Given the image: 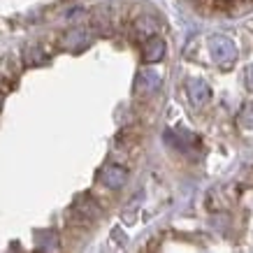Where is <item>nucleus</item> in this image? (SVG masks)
<instances>
[{
  "label": "nucleus",
  "mask_w": 253,
  "mask_h": 253,
  "mask_svg": "<svg viewBox=\"0 0 253 253\" xmlns=\"http://www.w3.org/2000/svg\"><path fill=\"white\" fill-rule=\"evenodd\" d=\"M209 51L218 68H230L237 58V46L228 35H214L209 40Z\"/></svg>",
  "instance_id": "1"
},
{
  "label": "nucleus",
  "mask_w": 253,
  "mask_h": 253,
  "mask_svg": "<svg viewBox=\"0 0 253 253\" xmlns=\"http://www.w3.org/2000/svg\"><path fill=\"white\" fill-rule=\"evenodd\" d=\"M93 42V33L88 28H70L58 38V46L70 51V54H79Z\"/></svg>",
  "instance_id": "2"
},
{
  "label": "nucleus",
  "mask_w": 253,
  "mask_h": 253,
  "mask_svg": "<svg viewBox=\"0 0 253 253\" xmlns=\"http://www.w3.org/2000/svg\"><path fill=\"white\" fill-rule=\"evenodd\" d=\"M98 181L109 191H121L123 186L128 184V169L119 165V163H107L105 168L100 169Z\"/></svg>",
  "instance_id": "3"
},
{
  "label": "nucleus",
  "mask_w": 253,
  "mask_h": 253,
  "mask_svg": "<svg viewBox=\"0 0 253 253\" xmlns=\"http://www.w3.org/2000/svg\"><path fill=\"white\" fill-rule=\"evenodd\" d=\"M163 84V75L158 72L156 68H142L137 72V77H135V93H137L139 98H144V95H154Z\"/></svg>",
  "instance_id": "4"
},
{
  "label": "nucleus",
  "mask_w": 253,
  "mask_h": 253,
  "mask_svg": "<svg viewBox=\"0 0 253 253\" xmlns=\"http://www.w3.org/2000/svg\"><path fill=\"white\" fill-rule=\"evenodd\" d=\"M19 72H21V63L16 56H5L0 61V91L7 93L16 86V79H19Z\"/></svg>",
  "instance_id": "5"
},
{
  "label": "nucleus",
  "mask_w": 253,
  "mask_h": 253,
  "mask_svg": "<svg viewBox=\"0 0 253 253\" xmlns=\"http://www.w3.org/2000/svg\"><path fill=\"white\" fill-rule=\"evenodd\" d=\"M165 51H168L165 40L158 33L151 35V38L142 40V58H144V63H161L165 58Z\"/></svg>",
  "instance_id": "6"
},
{
  "label": "nucleus",
  "mask_w": 253,
  "mask_h": 253,
  "mask_svg": "<svg viewBox=\"0 0 253 253\" xmlns=\"http://www.w3.org/2000/svg\"><path fill=\"white\" fill-rule=\"evenodd\" d=\"M186 93H188V100H191L195 107H202V105H207L209 100H211V88L205 79H198L193 77L186 82Z\"/></svg>",
  "instance_id": "7"
},
{
  "label": "nucleus",
  "mask_w": 253,
  "mask_h": 253,
  "mask_svg": "<svg viewBox=\"0 0 253 253\" xmlns=\"http://www.w3.org/2000/svg\"><path fill=\"white\" fill-rule=\"evenodd\" d=\"M130 33L137 42L151 38V35L158 33V19H156V16H137V19H130Z\"/></svg>",
  "instance_id": "8"
},
{
  "label": "nucleus",
  "mask_w": 253,
  "mask_h": 253,
  "mask_svg": "<svg viewBox=\"0 0 253 253\" xmlns=\"http://www.w3.org/2000/svg\"><path fill=\"white\" fill-rule=\"evenodd\" d=\"M75 214L79 216V221H82V223L95 221V218L100 216V205H98V200H93L88 193H86V195H79L77 202H75Z\"/></svg>",
  "instance_id": "9"
},
{
  "label": "nucleus",
  "mask_w": 253,
  "mask_h": 253,
  "mask_svg": "<svg viewBox=\"0 0 253 253\" xmlns=\"http://www.w3.org/2000/svg\"><path fill=\"white\" fill-rule=\"evenodd\" d=\"M165 142L172 144L174 149H179V151H191V149H195V144H198V137H195L193 132H186V130H169L168 135H165Z\"/></svg>",
  "instance_id": "10"
},
{
  "label": "nucleus",
  "mask_w": 253,
  "mask_h": 253,
  "mask_svg": "<svg viewBox=\"0 0 253 253\" xmlns=\"http://www.w3.org/2000/svg\"><path fill=\"white\" fill-rule=\"evenodd\" d=\"M21 61H23V65H28V68H38V65H42V63L46 61V51L40 44H28L23 49Z\"/></svg>",
  "instance_id": "11"
},
{
  "label": "nucleus",
  "mask_w": 253,
  "mask_h": 253,
  "mask_svg": "<svg viewBox=\"0 0 253 253\" xmlns=\"http://www.w3.org/2000/svg\"><path fill=\"white\" fill-rule=\"evenodd\" d=\"M239 123L244 128H253V102H246L242 112H239Z\"/></svg>",
  "instance_id": "12"
},
{
  "label": "nucleus",
  "mask_w": 253,
  "mask_h": 253,
  "mask_svg": "<svg viewBox=\"0 0 253 253\" xmlns=\"http://www.w3.org/2000/svg\"><path fill=\"white\" fill-rule=\"evenodd\" d=\"M244 82H246V86L253 91V65H249L246 68V72H244Z\"/></svg>",
  "instance_id": "13"
},
{
  "label": "nucleus",
  "mask_w": 253,
  "mask_h": 253,
  "mask_svg": "<svg viewBox=\"0 0 253 253\" xmlns=\"http://www.w3.org/2000/svg\"><path fill=\"white\" fill-rule=\"evenodd\" d=\"M2 100H5V93L0 91V109H2Z\"/></svg>",
  "instance_id": "14"
}]
</instances>
